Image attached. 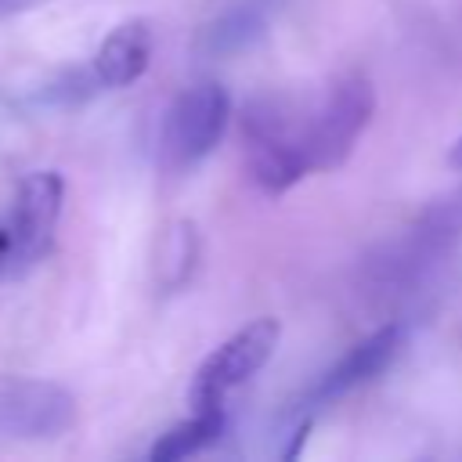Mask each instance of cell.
Instances as JSON below:
<instances>
[{"instance_id":"obj_1","label":"cell","mask_w":462,"mask_h":462,"mask_svg":"<svg viewBox=\"0 0 462 462\" xmlns=\"http://www.w3.org/2000/svg\"><path fill=\"white\" fill-rule=\"evenodd\" d=\"M462 242V184L433 199L397 238H386L361 263V285L375 300H397L419 289Z\"/></svg>"},{"instance_id":"obj_2","label":"cell","mask_w":462,"mask_h":462,"mask_svg":"<svg viewBox=\"0 0 462 462\" xmlns=\"http://www.w3.org/2000/svg\"><path fill=\"white\" fill-rule=\"evenodd\" d=\"M242 148L253 180L267 195L289 191L310 173L307 159V97L263 90L242 105Z\"/></svg>"},{"instance_id":"obj_3","label":"cell","mask_w":462,"mask_h":462,"mask_svg":"<svg viewBox=\"0 0 462 462\" xmlns=\"http://www.w3.org/2000/svg\"><path fill=\"white\" fill-rule=\"evenodd\" d=\"M375 112V90L361 72L336 76L318 97L307 101V159L310 173L336 170L354 152Z\"/></svg>"},{"instance_id":"obj_4","label":"cell","mask_w":462,"mask_h":462,"mask_svg":"<svg viewBox=\"0 0 462 462\" xmlns=\"http://www.w3.org/2000/svg\"><path fill=\"white\" fill-rule=\"evenodd\" d=\"M282 336V325L274 318H256L245 328H238L231 339H224L213 354H206V361L199 365L191 386H188V404L191 411H206V408H224V397L249 383L274 354Z\"/></svg>"},{"instance_id":"obj_5","label":"cell","mask_w":462,"mask_h":462,"mask_svg":"<svg viewBox=\"0 0 462 462\" xmlns=\"http://www.w3.org/2000/svg\"><path fill=\"white\" fill-rule=\"evenodd\" d=\"M231 101L220 83H195L173 97L162 119V162L184 170L209 155L224 137Z\"/></svg>"},{"instance_id":"obj_6","label":"cell","mask_w":462,"mask_h":462,"mask_svg":"<svg viewBox=\"0 0 462 462\" xmlns=\"http://www.w3.org/2000/svg\"><path fill=\"white\" fill-rule=\"evenodd\" d=\"M76 419V401L58 383L0 375V440H54Z\"/></svg>"},{"instance_id":"obj_7","label":"cell","mask_w":462,"mask_h":462,"mask_svg":"<svg viewBox=\"0 0 462 462\" xmlns=\"http://www.w3.org/2000/svg\"><path fill=\"white\" fill-rule=\"evenodd\" d=\"M61 199H65V184L54 170H32L22 177L11 213V256L4 267L7 274L29 271L51 253L54 227L61 217Z\"/></svg>"},{"instance_id":"obj_8","label":"cell","mask_w":462,"mask_h":462,"mask_svg":"<svg viewBox=\"0 0 462 462\" xmlns=\"http://www.w3.org/2000/svg\"><path fill=\"white\" fill-rule=\"evenodd\" d=\"M401 343H404V325H401V321H390V325L375 328L372 336H365L357 346H350V350L307 390V397H303L307 408L332 404V401H339L343 393H350V390L372 383V379H375L379 372H386V365L397 357Z\"/></svg>"},{"instance_id":"obj_9","label":"cell","mask_w":462,"mask_h":462,"mask_svg":"<svg viewBox=\"0 0 462 462\" xmlns=\"http://www.w3.org/2000/svg\"><path fill=\"white\" fill-rule=\"evenodd\" d=\"M148 58H152V29H148V22L130 18L101 40L94 65H90V76L97 87H112V90L130 87L134 79L144 76Z\"/></svg>"},{"instance_id":"obj_10","label":"cell","mask_w":462,"mask_h":462,"mask_svg":"<svg viewBox=\"0 0 462 462\" xmlns=\"http://www.w3.org/2000/svg\"><path fill=\"white\" fill-rule=\"evenodd\" d=\"M263 32V14L256 7H227L213 22H206L195 36V51L202 58H227L256 43Z\"/></svg>"},{"instance_id":"obj_11","label":"cell","mask_w":462,"mask_h":462,"mask_svg":"<svg viewBox=\"0 0 462 462\" xmlns=\"http://www.w3.org/2000/svg\"><path fill=\"white\" fill-rule=\"evenodd\" d=\"M220 433H224V408L191 411L188 422H177L173 430H166V433L152 444L148 458H152V462H177V458L199 455V451L209 448Z\"/></svg>"},{"instance_id":"obj_12","label":"cell","mask_w":462,"mask_h":462,"mask_svg":"<svg viewBox=\"0 0 462 462\" xmlns=\"http://www.w3.org/2000/svg\"><path fill=\"white\" fill-rule=\"evenodd\" d=\"M195 256H199L195 227H191L188 220L170 224V231H166L162 242H159V282H162L170 292L180 289V285L191 278Z\"/></svg>"},{"instance_id":"obj_13","label":"cell","mask_w":462,"mask_h":462,"mask_svg":"<svg viewBox=\"0 0 462 462\" xmlns=\"http://www.w3.org/2000/svg\"><path fill=\"white\" fill-rule=\"evenodd\" d=\"M40 4H47V0H0V18L4 14H18V11H32Z\"/></svg>"},{"instance_id":"obj_14","label":"cell","mask_w":462,"mask_h":462,"mask_svg":"<svg viewBox=\"0 0 462 462\" xmlns=\"http://www.w3.org/2000/svg\"><path fill=\"white\" fill-rule=\"evenodd\" d=\"M7 256H11V227H0V271L7 267Z\"/></svg>"},{"instance_id":"obj_15","label":"cell","mask_w":462,"mask_h":462,"mask_svg":"<svg viewBox=\"0 0 462 462\" xmlns=\"http://www.w3.org/2000/svg\"><path fill=\"white\" fill-rule=\"evenodd\" d=\"M448 159H451V166H458V170H462V137L455 141V148H451V155H448Z\"/></svg>"}]
</instances>
